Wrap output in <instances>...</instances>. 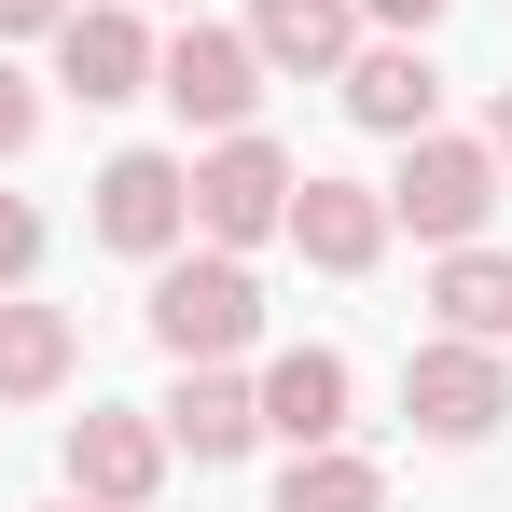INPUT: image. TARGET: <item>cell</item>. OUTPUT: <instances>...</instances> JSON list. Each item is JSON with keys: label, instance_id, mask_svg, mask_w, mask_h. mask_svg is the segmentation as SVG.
<instances>
[{"label": "cell", "instance_id": "obj_1", "mask_svg": "<svg viewBox=\"0 0 512 512\" xmlns=\"http://www.w3.org/2000/svg\"><path fill=\"white\" fill-rule=\"evenodd\" d=\"M263 333V277H250V250H167L153 263V346L167 360H236V346Z\"/></svg>", "mask_w": 512, "mask_h": 512}, {"label": "cell", "instance_id": "obj_2", "mask_svg": "<svg viewBox=\"0 0 512 512\" xmlns=\"http://www.w3.org/2000/svg\"><path fill=\"white\" fill-rule=\"evenodd\" d=\"M388 194V236H429V250H457V236H485V208H499V153L485 139H402V180H374Z\"/></svg>", "mask_w": 512, "mask_h": 512}, {"label": "cell", "instance_id": "obj_3", "mask_svg": "<svg viewBox=\"0 0 512 512\" xmlns=\"http://www.w3.org/2000/svg\"><path fill=\"white\" fill-rule=\"evenodd\" d=\"M291 180H305V167H291L263 125L208 139V153H194V236H208V250H263V236L291 222Z\"/></svg>", "mask_w": 512, "mask_h": 512}, {"label": "cell", "instance_id": "obj_4", "mask_svg": "<svg viewBox=\"0 0 512 512\" xmlns=\"http://www.w3.org/2000/svg\"><path fill=\"white\" fill-rule=\"evenodd\" d=\"M402 416H416V443H485V429L512 416V360L471 333H429L416 360H402Z\"/></svg>", "mask_w": 512, "mask_h": 512}, {"label": "cell", "instance_id": "obj_5", "mask_svg": "<svg viewBox=\"0 0 512 512\" xmlns=\"http://www.w3.org/2000/svg\"><path fill=\"white\" fill-rule=\"evenodd\" d=\"M153 97H167L180 125H208V139H236L263 111V56H250V28H180V42H153Z\"/></svg>", "mask_w": 512, "mask_h": 512}, {"label": "cell", "instance_id": "obj_6", "mask_svg": "<svg viewBox=\"0 0 512 512\" xmlns=\"http://www.w3.org/2000/svg\"><path fill=\"white\" fill-rule=\"evenodd\" d=\"M97 250H125V263H167L180 236H194V153H111L97 167Z\"/></svg>", "mask_w": 512, "mask_h": 512}, {"label": "cell", "instance_id": "obj_7", "mask_svg": "<svg viewBox=\"0 0 512 512\" xmlns=\"http://www.w3.org/2000/svg\"><path fill=\"white\" fill-rule=\"evenodd\" d=\"M70 499H84V512H153V499H167V429L139 416V402L70 416Z\"/></svg>", "mask_w": 512, "mask_h": 512}, {"label": "cell", "instance_id": "obj_8", "mask_svg": "<svg viewBox=\"0 0 512 512\" xmlns=\"http://www.w3.org/2000/svg\"><path fill=\"white\" fill-rule=\"evenodd\" d=\"M56 84L84 97V111L153 97V28H139V0H84V14L56 28Z\"/></svg>", "mask_w": 512, "mask_h": 512}, {"label": "cell", "instance_id": "obj_9", "mask_svg": "<svg viewBox=\"0 0 512 512\" xmlns=\"http://www.w3.org/2000/svg\"><path fill=\"white\" fill-rule=\"evenodd\" d=\"M277 236L319 263V277H374V263H388V194H374V180H319V167H305Z\"/></svg>", "mask_w": 512, "mask_h": 512}, {"label": "cell", "instance_id": "obj_10", "mask_svg": "<svg viewBox=\"0 0 512 512\" xmlns=\"http://www.w3.org/2000/svg\"><path fill=\"white\" fill-rule=\"evenodd\" d=\"M153 429H167V457L222 471V457H250V443H263V402H250L236 360H180V388L153 402Z\"/></svg>", "mask_w": 512, "mask_h": 512}, {"label": "cell", "instance_id": "obj_11", "mask_svg": "<svg viewBox=\"0 0 512 512\" xmlns=\"http://www.w3.org/2000/svg\"><path fill=\"white\" fill-rule=\"evenodd\" d=\"M333 97H346V125H374V139H429V111H443V70H429V42H346V70H333Z\"/></svg>", "mask_w": 512, "mask_h": 512}, {"label": "cell", "instance_id": "obj_12", "mask_svg": "<svg viewBox=\"0 0 512 512\" xmlns=\"http://www.w3.org/2000/svg\"><path fill=\"white\" fill-rule=\"evenodd\" d=\"M250 402H263V429L305 457V443H346V402H360V374H346V346H277L250 374Z\"/></svg>", "mask_w": 512, "mask_h": 512}, {"label": "cell", "instance_id": "obj_13", "mask_svg": "<svg viewBox=\"0 0 512 512\" xmlns=\"http://www.w3.org/2000/svg\"><path fill=\"white\" fill-rule=\"evenodd\" d=\"M346 42H360V0H250V56L291 84H333Z\"/></svg>", "mask_w": 512, "mask_h": 512}, {"label": "cell", "instance_id": "obj_14", "mask_svg": "<svg viewBox=\"0 0 512 512\" xmlns=\"http://www.w3.org/2000/svg\"><path fill=\"white\" fill-rule=\"evenodd\" d=\"M84 374V333H70V305H28V291H0V402H56Z\"/></svg>", "mask_w": 512, "mask_h": 512}, {"label": "cell", "instance_id": "obj_15", "mask_svg": "<svg viewBox=\"0 0 512 512\" xmlns=\"http://www.w3.org/2000/svg\"><path fill=\"white\" fill-rule=\"evenodd\" d=\"M429 319L471 346H512V250H485V236H457V250L429 263Z\"/></svg>", "mask_w": 512, "mask_h": 512}, {"label": "cell", "instance_id": "obj_16", "mask_svg": "<svg viewBox=\"0 0 512 512\" xmlns=\"http://www.w3.org/2000/svg\"><path fill=\"white\" fill-rule=\"evenodd\" d=\"M277 512H388V471H374L360 443H305V457L277 471Z\"/></svg>", "mask_w": 512, "mask_h": 512}, {"label": "cell", "instance_id": "obj_17", "mask_svg": "<svg viewBox=\"0 0 512 512\" xmlns=\"http://www.w3.org/2000/svg\"><path fill=\"white\" fill-rule=\"evenodd\" d=\"M28 277H42V208L0 194V291H28Z\"/></svg>", "mask_w": 512, "mask_h": 512}, {"label": "cell", "instance_id": "obj_18", "mask_svg": "<svg viewBox=\"0 0 512 512\" xmlns=\"http://www.w3.org/2000/svg\"><path fill=\"white\" fill-rule=\"evenodd\" d=\"M28 139H42V84H28V70H14V56H0V167H14V153H28Z\"/></svg>", "mask_w": 512, "mask_h": 512}, {"label": "cell", "instance_id": "obj_19", "mask_svg": "<svg viewBox=\"0 0 512 512\" xmlns=\"http://www.w3.org/2000/svg\"><path fill=\"white\" fill-rule=\"evenodd\" d=\"M70 14H84V0H0V42H56Z\"/></svg>", "mask_w": 512, "mask_h": 512}, {"label": "cell", "instance_id": "obj_20", "mask_svg": "<svg viewBox=\"0 0 512 512\" xmlns=\"http://www.w3.org/2000/svg\"><path fill=\"white\" fill-rule=\"evenodd\" d=\"M360 28H388V42H429V28H443V0H360Z\"/></svg>", "mask_w": 512, "mask_h": 512}, {"label": "cell", "instance_id": "obj_21", "mask_svg": "<svg viewBox=\"0 0 512 512\" xmlns=\"http://www.w3.org/2000/svg\"><path fill=\"white\" fill-rule=\"evenodd\" d=\"M485 153H499V167H512V84H499V111H485Z\"/></svg>", "mask_w": 512, "mask_h": 512}, {"label": "cell", "instance_id": "obj_22", "mask_svg": "<svg viewBox=\"0 0 512 512\" xmlns=\"http://www.w3.org/2000/svg\"><path fill=\"white\" fill-rule=\"evenodd\" d=\"M56 512H84V499H56Z\"/></svg>", "mask_w": 512, "mask_h": 512}]
</instances>
